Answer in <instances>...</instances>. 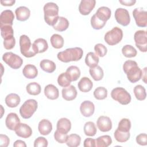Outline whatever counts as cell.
<instances>
[{"mask_svg": "<svg viewBox=\"0 0 147 147\" xmlns=\"http://www.w3.org/2000/svg\"><path fill=\"white\" fill-rule=\"evenodd\" d=\"M52 46L56 49L61 48L64 45V38L59 34H53L50 38Z\"/></svg>", "mask_w": 147, "mask_h": 147, "instance_id": "836d02e7", "label": "cell"}, {"mask_svg": "<svg viewBox=\"0 0 147 147\" xmlns=\"http://www.w3.org/2000/svg\"><path fill=\"white\" fill-rule=\"evenodd\" d=\"M83 130L84 134L90 137H92L94 136L97 131L96 127L95 126V123L91 121H88L87 122L83 127Z\"/></svg>", "mask_w": 147, "mask_h": 147, "instance_id": "8d00e7d4", "label": "cell"}, {"mask_svg": "<svg viewBox=\"0 0 147 147\" xmlns=\"http://www.w3.org/2000/svg\"><path fill=\"white\" fill-rule=\"evenodd\" d=\"M56 128L59 131L67 134L71 129V121L67 118H61L58 120Z\"/></svg>", "mask_w": 147, "mask_h": 147, "instance_id": "603a6c76", "label": "cell"}, {"mask_svg": "<svg viewBox=\"0 0 147 147\" xmlns=\"http://www.w3.org/2000/svg\"><path fill=\"white\" fill-rule=\"evenodd\" d=\"M20 97L18 95L14 93L8 94L5 98L6 105L11 108L16 107L20 103Z\"/></svg>", "mask_w": 147, "mask_h": 147, "instance_id": "4316f807", "label": "cell"}, {"mask_svg": "<svg viewBox=\"0 0 147 147\" xmlns=\"http://www.w3.org/2000/svg\"><path fill=\"white\" fill-rule=\"evenodd\" d=\"M62 96L66 100L70 101L75 99L77 96V91L76 88L73 85H70L68 87H64L61 91Z\"/></svg>", "mask_w": 147, "mask_h": 147, "instance_id": "d6986e66", "label": "cell"}, {"mask_svg": "<svg viewBox=\"0 0 147 147\" xmlns=\"http://www.w3.org/2000/svg\"><path fill=\"white\" fill-rule=\"evenodd\" d=\"M89 72L92 78L95 81H99L103 78V71L99 65L93 68H90L89 69Z\"/></svg>", "mask_w": 147, "mask_h": 147, "instance_id": "1f68e13d", "label": "cell"}, {"mask_svg": "<svg viewBox=\"0 0 147 147\" xmlns=\"http://www.w3.org/2000/svg\"><path fill=\"white\" fill-rule=\"evenodd\" d=\"M95 0H82L79 5L80 13L84 16L89 14L95 7Z\"/></svg>", "mask_w": 147, "mask_h": 147, "instance_id": "7c38bea8", "label": "cell"}, {"mask_svg": "<svg viewBox=\"0 0 147 147\" xmlns=\"http://www.w3.org/2000/svg\"><path fill=\"white\" fill-rule=\"evenodd\" d=\"M44 20L50 25L53 26L57 22L59 16V6L54 2H48L44 6Z\"/></svg>", "mask_w": 147, "mask_h": 147, "instance_id": "3957f363", "label": "cell"}, {"mask_svg": "<svg viewBox=\"0 0 147 147\" xmlns=\"http://www.w3.org/2000/svg\"><path fill=\"white\" fill-rule=\"evenodd\" d=\"M22 74L28 79H34L38 75V70L35 65L29 64L24 67Z\"/></svg>", "mask_w": 147, "mask_h": 147, "instance_id": "484cf974", "label": "cell"}, {"mask_svg": "<svg viewBox=\"0 0 147 147\" xmlns=\"http://www.w3.org/2000/svg\"><path fill=\"white\" fill-rule=\"evenodd\" d=\"M40 67L44 71L47 73L53 72L56 68L55 63L48 59L42 60L40 63Z\"/></svg>", "mask_w": 147, "mask_h": 147, "instance_id": "f1b7e54d", "label": "cell"}, {"mask_svg": "<svg viewBox=\"0 0 147 147\" xmlns=\"http://www.w3.org/2000/svg\"><path fill=\"white\" fill-rule=\"evenodd\" d=\"M136 142L140 145H147V135L145 133H141L137 136L136 138Z\"/></svg>", "mask_w": 147, "mask_h": 147, "instance_id": "f907efd6", "label": "cell"}, {"mask_svg": "<svg viewBox=\"0 0 147 147\" xmlns=\"http://www.w3.org/2000/svg\"><path fill=\"white\" fill-rule=\"evenodd\" d=\"M119 2L123 5L127 6H131L134 5L136 3V0H123V1H119Z\"/></svg>", "mask_w": 147, "mask_h": 147, "instance_id": "db71d44e", "label": "cell"}, {"mask_svg": "<svg viewBox=\"0 0 147 147\" xmlns=\"http://www.w3.org/2000/svg\"><path fill=\"white\" fill-rule=\"evenodd\" d=\"M69 25V21L66 18L59 17L57 22L53 26V28L57 31L63 32L68 29Z\"/></svg>", "mask_w": 147, "mask_h": 147, "instance_id": "4dcf8cb0", "label": "cell"}, {"mask_svg": "<svg viewBox=\"0 0 147 147\" xmlns=\"http://www.w3.org/2000/svg\"><path fill=\"white\" fill-rule=\"evenodd\" d=\"M123 69L127 75V79L131 83H136L142 78V71L138 66L136 61L127 60L123 64Z\"/></svg>", "mask_w": 147, "mask_h": 147, "instance_id": "6da1fadb", "label": "cell"}, {"mask_svg": "<svg viewBox=\"0 0 147 147\" xmlns=\"http://www.w3.org/2000/svg\"><path fill=\"white\" fill-rule=\"evenodd\" d=\"M20 123V119L16 113H10L7 114L5 119V124L9 130H14Z\"/></svg>", "mask_w": 147, "mask_h": 147, "instance_id": "ac0fdd59", "label": "cell"}, {"mask_svg": "<svg viewBox=\"0 0 147 147\" xmlns=\"http://www.w3.org/2000/svg\"><path fill=\"white\" fill-rule=\"evenodd\" d=\"M16 18L20 21L27 20L30 16V11L26 6H20L15 10Z\"/></svg>", "mask_w": 147, "mask_h": 147, "instance_id": "44dd1931", "label": "cell"}, {"mask_svg": "<svg viewBox=\"0 0 147 147\" xmlns=\"http://www.w3.org/2000/svg\"><path fill=\"white\" fill-rule=\"evenodd\" d=\"M44 94L48 99L55 100L59 98V92L58 88L55 86L49 84L45 87Z\"/></svg>", "mask_w": 147, "mask_h": 147, "instance_id": "ffe728a7", "label": "cell"}, {"mask_svg": "<svg viewBox=\"0 0 147 147\" xmlns=\"http://www.w3.org/2000/svg\"><path fill=\"white\" fill-rule=\"evenodd\" d=\"M16 44V40L14 37H11L3 40V46L6 49L10 50L13 49Z\"/></svg>", "mask_w": 147, "mask_h": 147, "instance_id": "c3c4849f", "label": "cell"}, {"mask_svg": "<svg viewBox=\"0 0 147 147\" xmlns=\"http://www.w3.org/2000/svg\"><path fill=\"white\" fill-rule=\"evenodd\" d=\"M0 29L1 34L3 40L14 36V31L12 26L4 25L0 26Z\"/></svg>", "mask_w": 147, "mask_h": 147, "instance_id": "60d3db41", "label": "cell"}, {"mask_svg": "<svg viewBox=\"0 0 147 147\" xmlns=\"http://www.w3.org/2000/svg\"><path fill=\"white\" fill-rule=\"evenodd\" d=\"M99 59V57L94 52H88L85 58V63L90 68H93L98 65Z\"/></svg>", "mask_w": 147, "mask_h": 147, "instance_id": "f546056e", "label": "cell"}, {"mask_svg": "<svg viewBox=\"0 0 147 147\" xmlns=\"http://www.w3.org/2000/svg\"><path fill=\"white\" fill-rule=\"evenodd\" d=\"M81 142V137L77 134H71L68 136L66 144L69 147H76L79 146Z\"/></svg>", "mask_w": 147, "mask_h": 147, "instance_id": "e575fe53", "label": "cell"}, {"mask_svg": "<svg viewBox=\"0 0 147 147\" xmlns=\"http://www.w3.org/2000/svg\"><path fill=\"white\" fill-rule=\"evenodd\" d=\"M32 48L36 54L43 53L48 49V44L45 39L38 38L35 40L34 42L32 44Z\"/></svg>", "mask_w": 147, "mask_h": 147, "instance_id": "e0dca14e", "label": "cell"}, {"mask_svg": "<svg viewBox=\"0 0 147 147\" xmlns=\"http://www.w3.org/2000/svg\"><path fill=\"white\" fill-rule=\"evenodd\" d=\"M10 143L9 138L5 134H0V145L3 147H7Z\"/></svg>", "mask_w": 147, "mask_h": 147, "instance_id": "816d5d0a", "label": "cell"}, {"mask_svg": "<svg viewBox=\"0 0 147 147\" xmlns=\"http://www.w3.org/2000/svg\"><path fill=\"white\" fill-rule=\"evenodd\" d=\"M122 53L126 57L131 58L135 57L137 52V50L131 45H125L122 48Z\"/></svg>", "mask_w": 147, "mask_h": 147, "instance_id": "f35d334b", "label": "cell"}, {"mask_svg": "<svg viewBox=\"0 0 147 147\" xmlns=\"http://www.w3.org/2000/svg\"><path fill=\"white\" fill-rule=\"evenodd\" d=\"M54 138L57 142L60 144H64L67 141L68 135L67 134L61 133L56 129V130L54 133Z\"/></svg>", "mask_w": 147, "mask_h": 147, "instance_id": "7dc6e473", "label": "cell"}, {"mask_svg": "<svg viewBox=\"0 0 147 147\" xmlns=\"http://www.w3.org/2000/svg\"><path fill=\"white\" fill-rule=\"evenodd\" d=\"M83 51L80 47L67 48L65 50L60 52L57 55V59L64 63L76 61L80 60L83 56Z\"/></svg>", "mask_w": 147, "mask_h": 147, "instance_id": "7a4b0ae2", "label": "cell"}, {"mask_svg": "<svg viewBox=\"0 0 147 147\" xmlns=\"http://www.w3.org/2000/svg\"><path fill=\"white\" fill-rule=\"evenodd\" d=\"M80 111L84 117H91L94 113L95 106L92 102L90 100H84L80 106Z\"/></svg>", "mask_w": 147, "mask_h": 147, "instance_id": "9a60e30c", "label": "cell"}, {"mask_svg": "<svg viewBox=\"0 0 147 147\" xmlns=\"http://www.w3.org/2000/svg\"><path fill=\"white\" fill-rule=\"evenodd\" d=\"M93 83L87 77H83L78 83L79 90L83 92H89L92 88Z\"/></svg>", "mask_w": 147, "mask_h": 147, "instance_id": "d4e9b609", "label": "cell"}, {"mask_svg": "<svg viewBox=\"0 0 147 147\" xmlns=\"http://www.w3.org/2000/svg\"><path fill=\"white\" fill-rule=\"evenodd\" d=\"M13 146H14V147H19V146L26 147V145L24 141L20 140H18L14 142Z\"/></svg>", "mask_w": 147, "mask_h": 147, "instance_id": "9f6ffc18", "label": "cell"}, {"mask_svg": "<svg viewBox=\"0 0 147 147\" xmlns=\"http://www.w3.org/2000/svg\"><path fill=\"white\" fill-rule=\"evenodd\" d=\"M14 15L11 10H3L0 16V26L4 25H13Z\"/></svg>", "mask_w": 147, "mask_h": 147, "instance_id": "2e32d148", "label": "cell"}, {"mask_svg": "<svg viewBox=\"0 0 147 147\" xmlns=\"http://www.w3.org/2000/svg\"><path fill=\"white\" fill-rule=\"evenodd\" d=\"M111 98L123 105H128L131 99L130 94L122 87H115L111 92Z\"/></svg>", "mask_w": 147, "mask_h": 147, "instance_id": "5b68a950", "label": "cell"}, {"mask_svg": "<svg viewBox=\"0 0 147 147\" xmlns=\"http://www.w3.org/2000/svg\"><path fill=\"white\" fill-rule=\"evenodd\" d=\"M71 81L67 76L65 72H63L60 74L57 78L58 84L63 87H66L70 86Z\"/></svg>", "mask_w": 147, "mask_h": 147, "instance_id": "f6af8a7d", "label": "cell"}, {"mask_svg": "<svg viewBox=\"0 0 147 147\" xmlns=\"http://www.w3.org/2000/svg\"><path fill=\"white\" fill-rule=\"evenodd\" d=\"M37 107L38 103L35 99L26 100L20 108L21 116L24 119L30 118L37 110Z\"/></svg>", "mask_w": 147, "mask_h": 147, "instance_id": "277c9868", "label": "cell"}, {"mask_svg": "<svg viewBox=\"0 0 147 147\" xmlns=\"http://www.w3.org/2000/svg\"><path fill=\"white\" fill-rule=\"evenodd\" d=\"M38 130L41 134L43 136L48 135L52 130V123L48 119H43L38 123Z\"/></svg>", "mask_w": 147, "mask_h": 147, "instance_id": "7402d4cb", "label": "cell"}, {"mask_svg": "<svg viewBox=\"0 0 147 147\" xmlns=\"http://www.w3.org/2000/svg\"><path fill=\"white\" fill-rule=\"evenodd\" d=\"M144 72V75H145V76L144 77H143L142 78V80H143V81L144 82V83H146V67H145V68H144V71H143ZM142 71V72H143ZM142 76H143V74H142Z\"/></svg>", "mask_w": 147, "mask_h": 147, "instance_id": "6f0895ef", "label": "cell"}, {"mask_svg": "<svg viewBox=\"0 0 147 147\" xmlns=\"http://www.w3.org/2000/svg\"><path fill=\"white\" fill-rule=\"evenodd\" d=\"M3 61L13 69L20 68L23 63V60L18 55L11 52H7L2 56Z\"/></svg>", "mask_w": 147, "mask_h": 147, "instance_id": "ba28073f", "label": "cell"}, {"mask_svg": "<svg viewBox=\"0 0 147 147\" xmlns=\"http://www.w3.org/2000/svg\"><path fill=\"white\" fill-rule=\"evenodd\" d=\"M117 22L122 26H127L130 22V17L129 11L123 8H118L114 14Z\"/></svg>", "mask_w": 147, "mask_h": 147, "instance_id": "8fae6325", "label": "cell"}, {"mask_svg": "<svg viewBox=\"0 0 147 147\" xmlns=\"http://www.w3.org/2000/svg\"><path fill=\"white\" fill-rule=\"evenodd\" d=\"M94 96L98 100L105 99L107 96V90L103 87H98L94 90Z\"/></svg>", "mask_w": 147, "mask_h": 147, "instance_id": "7bdbcfd3", "label": "cell"}, {"mask_svg": "<svg viewBox=\"0 0 147 147\" xmlns=\"http://www.w3.org/2000/svg\"><path fill=\"white\" fill-rule=\"evenodd\" d=\"M131 128V122L127 118H122L118 123L117 129L122 132H129Z\"/></svg>", "mask_w": 147, "mask_h": 147, "instance_id": "b9f144b4", "label": "cell"}, {"mask_svg": "<svg viewBox=\"0 0 147 147\" xmlns=\"http://www.w3.org/2000/svg\"><path fill=\"white\" fill-rule=\"evenodd\" d=\"M133 92L136 99L138 100H144L146 96V90L144 86L138 84L134 87Z\"/></svg>", "mask_w": 147, "mask_h": 147, "instance_id": "74e56055", "label": "cell"}, {"mask_svg": "<svg viewBox=\"0 0 147 147\" xmlns=\"http://www.w3.org/2000/svg\"><path fill=\"white\" fill-rule=\"evenodd\" d=\"M48 144L47 140L44 137H38L34 141V147H47Z\"/></svg>", "mask_w": 147, "mask_h": 147, "instance_id": "681fc988", "label": "cell"}, {"mask_svg": "<svg viewBox=\"0 0 147 147\" xmlns=\"http://www.w3.org/2000/svg\"><path fill=\"white\" fill-rule=\"evenodd\" d=\"M96 125L100 131L107 132L111 129L112 122L109 117L101 115L97 119Z\"/></svg>", "mask_w": 147, "mask_h": 147, "instance_id": "4fadbf2b", "label": "cell"}, {"mask_svg": "<svg viewBox=\"0 0 147 147\" xmlns=\"http://www.w3.org/2000/svg\"><path fill=\"white\" fill-rule=\"evenodd\" d=\"M90 21L92 28L96 30H99L103 28L106 23L99 20L95 14L91 17Z\"/></svg>", "mask_w": 147, "mask_h": 147, "instance_id": "ee69618b", "label": "cell"}, {"mask_svg": "<svg viewBox=\"0 0 147 147\" xmlns=\"http://www.w3.org/2000/svg\"><path fill=\"white\" fill-rule=\"evenodd\" d=\"M134 40L136 46L142 52L147 51V34L146 32L144 30H139L136 32L134 35Z\"/></svg>", "mask_w": 147, "mask_h": 147, "instance_id": "9c48e42d", "label": "cell"}, {"mask_svg": "<svg viewBox=\"0 0 147 147\" xmlns=\"http://www.w3.org/2000/svg\"><path fill=\"white\" fill-rule=\"evenodd\" d=\"M16 134L20 137L27 138L30 137L32 134V130L31 127L26 123H20L16 127Z\"/></svg>", "mask_w": 147, "mask_h": 147, "instance_id": "5bb4252c", "label": "cell"}, {"mask_svg": "<svg viewBox=\"0 0 147 147\" xmlns=\"http://www.w3.org/2000/svg\"><path fill=\"white\" fill-rule=\"evenodd\" d=\"M133 16L138 27L143 28L147 26V12L143 8H135L133 11Z\"/></svg>", "mask_w": 147, "mask_h": 147, "instance_id": "30bf717a", "label": "cell"}, {"mask_svg": "<svg viewBox=\"0 0 147 147\" xmlns=\"http://www.w3.org/2000/svg\"><path fill=\"white\" fill-rule=\"evenodd\" d=\"M83 146L84 147H95L96 146L95 140L91 138H87L85 139L84 141Z\"/></svg>", "mask_w": 147, "mask_h": 147, "instance_id": "f5cc1de1", "label": "cell"}, {"mask_svg": "<svg viewBox=\"0 0 147 147\" xmlns=\"http://www.w3.org/2000/svg\"><path fill=\"white\" fill-rule=\"evenodd\" d=\"M96 146L107 147L112 143V139L109 135H104L98 137L95 140Z\"/></svg>", "mask_w": 147, "mask_h": 147, "instance_id": "d6a6232c", "label": "cell"}, {"mask_svg": "<svg viewBox=\"0 0 147 147\" xmlns=\"http://www.w3.org/2000/svg\"><path fill=\"white\" fill-rule=\"evenodd\" d=\"M27 92L32 95H37L40 94L41 88L40 85L36 82H31L26 87Z\"/></svg>", "mask_w": 147, "mask_h": 147, "instance_id": "d590c367", "label": "cell"}, {"mask_svg": "<svg viewBox=\"0 0 147 147\" xmlns=\"http://www.w3.org/2000/svg\"><path fill=\"white\" fill-rule=\"evenodd\" d=\"M94 51L96 53L95 54L97 56H99V57H104L106 55L107 52V49L106 46H105L103 44L100 43L96 44L94 46Z\"/></svg>", "mask_w": 147, "mask_h": 147, "instance_id": "bcb514c9", "label": "cell"}, {"mask_svg": "<svg viewBox=\"0 0 147 147\" xmlns=\"http://www.w3.org/2000/svg\"><path fill=\"white\" fill-rule=\"evenodd\" d=\"M20 47L21 54L26 57H32L36 55L33 50L30 38L25 34L21 35L20 37Z\"/></svg>", "mask_w": 147, "mask_h": 147, "instance_id": "52a82bcc", "label": "cell"}, {"mask_svg": "<svg viewBox=\"0 0 147 147\" xmlns=\"http://www.w3.org/2000/svg\"><path fill=\"white\" fill-rule=\"evenodd\" d=\"M65 74L71 82H74L78 79L81 73L79 68L78 67L71 65L67 69Z\"/></svg>", "mask_w": 147, "mask_h": 147, "instance_id": "83f0119b", "label": "cell"}, {"mask_svg": "<svg viewBox=\"0 0 147 147\" xmlns=\"http://www.w3.org/2000/svg\"><path fill=\"white\" fill-rule=\"evenodd\" d=\"M0 2L1 5L3 6H11L14 4V3L16 2V1L15 0H5V1L1 0Z\"/></svg>", "mask_w": 147, "mask_h": 147, "instance_id": "11a10c76", "label": "cell"}, {"mask_svg": "<svg viewBox=\"0 0 147 147\" xmlns=\"http://www.w3.org/2000/svg\"><path fill=\"white\" fill-rule=\"evenodd\" d=\"M123 38L122 30L115 26L111 30L106 33L104 37L105 42L109 45H115L118 44Z\"/></svg>", "mask_w": 147, "mask_h": 147, "instance_id": "8992f818", "label": "cell"}, {"mask_svg": "<svg viewBox=\"0 0 147 147\" xmlns=\"http://www.w3.org/2000/svg\"><path fill=\"white\" fill-rule=\"evenodd\" d=\"M115 139L119 142H126L130 138V132H122L116 129L114 133Z\"/></svg>", "mask_w": 147, "mask_h": 147, "instance_id": "ab89813d", "label": "cell"}, {"mask_svg": "<svg viewBox=\"0 0 147 147\" xmlns=\"http://www.w3.org/2000/svg\"><path fill=\"white\" fill-rule=\"evenodd\" d=\"M111 10L106 6H101L98 9L95 13L97 18L100 21L106 22L111 17Z\"/></svg>", "mask_w": 147, "mask_h": 147, "instance_id": "cb8c5ba5", "label": "cell"}]
</instances>
